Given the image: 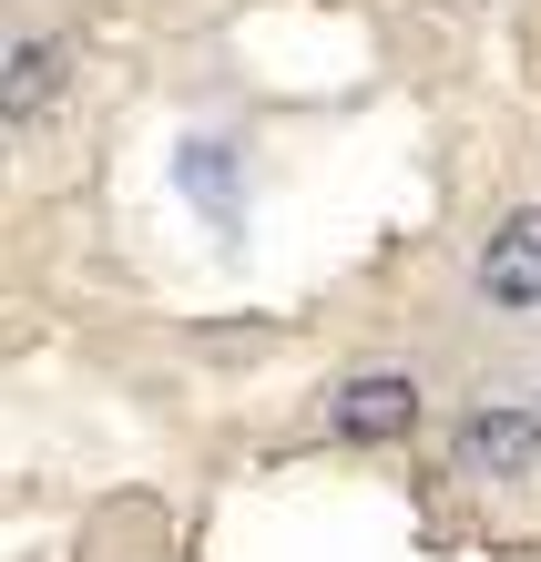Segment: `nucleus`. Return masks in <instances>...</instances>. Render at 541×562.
Segmentation results:
<instances>
[{
  "instance_id": "obj_1",
  "label": "nucleus",
  "mask_w": 541,
  "mask_h": 562,
  "mask_svg": "<svg viewBox=\"0 0 541 562\" xmlns=\"http://www.w3.org/2000/svg\"><path fill=\"white\" fill-rule=\"evenodd\" d=\"M450 450H460V471H481V481H531L541 471V419L531 409H470L450 429Z\"/></svg>"
},
{
  "instance_id": "obj_2",
  "label": "nucleus",
  "mask_w": 541,
  "mask_h": 562,
  "mask_svg": "<svg viewBox=\"0 0 541 562\" xmlns=\"http://www.w3.org/2000/svg\"><path fill=\"white\" fill-rule=\"evenodd\" d=\"M470 277H481V296H491V307H511V317H521V307H541V205L500 215Z\"/></svg>"
},
{
  "instance_id": "obj_4",
  "label": "nucleus",
  "mask_w": 541,
  "mask_h": 562,
  "mask_svg": "<svg viewBox=\"0 0 541 562\" xmlns=\"http://www.w3.org/2000/svg\"><path fill=\"white\" fill-rule=\"evenodd\" d=\"M61 92V42H21L11 52V123H31Z\"/></svg>"
},
{
  "instance_id": "obj_3",
  "label": "nucleus",
  "mask_w": 541,
  "mask_h": 562,
  "mask_svg": "<svg viewBox=\"0 0 541 562\" xmlns=\"http://www.w3.org/2000/svg\"><path fill=\"white\" fill-rule=\"evenodd\" d=\"M327 429H337V440H398V429H419V379H398V369L348 379L327 400Z\"/></svg>"
}]
</instances>
